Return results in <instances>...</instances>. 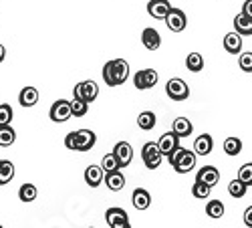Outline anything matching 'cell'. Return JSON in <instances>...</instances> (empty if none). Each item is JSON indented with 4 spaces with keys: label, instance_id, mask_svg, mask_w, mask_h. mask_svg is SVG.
I'll return each instance as SVG.
<instances>
[{
    "label": "cell",
    "instance_id": "3",
    "mask_svg": "<svg viewBox=\"0 0 252 228\" xmlns=\"http://www.w3.org/2000/svg\"><path fill=\"white\" fill-rule=\"evenodd\" d=\"M165 93L172 101H186L190 97V87H188V83L184 79L174 77L165 83Z\"/></svg>",
    "mask_w": 252,
    "mask_h": 228
},
{
    "label": "cell",
    "instance_id": "13",
    "mask_svg": "<svg viewBox=\"0 0 252 228\" xmlns=\"http://www.w3.org/2000/svg\"><path fill=\"white\" fill-rule=\"evenodd\" d=\"M196 180H200V182H204V184L214 188V186L220 182V172L214 168V165H202V168L196 172Z\"/></svg>",
    "mask_w": 252,
    "mask_h": 228
},
{
    "label": "cell",
    "instance_id": "21",
    "mask_svg": "<svg viewBox=\"0 0 252 228\" xmlns=\"http://www.w3.org/2000/svg\"><path fill=\"white\" fill-rule=\"evenodd\" d=\"M105 184H107V188L111 192H119V190H123V186H125V176L119 170L105 172Z\"/></svg>",
    "mask_w": 252,
    "mask_h": 228
},
{
    "label": "cell",
    "instance_id": "38",
    "mask_svg": "<svg viewBox=\"0 0 252 228\" xmlns=\"http://www.w3.org/2000/svg\"><path fill=\"white\" fill-rule=\"evenodd\" d=\"M65 148H67V150L77 152V131L67 133V137H65Z\"/></svg>",
    "mask_w": 252,
    "mask_h": 228
},
{
    "label": "cell",
    "instance_id": "7",
    "mask_svg": "<svg viewBox=\"0 0 252 228\" xmlns=\"http://www.w3.org/2000/svg\"><path fill=\"white\" fill-rule=\"evenodd\" d=\"M163 20H165V27L170 29L172 33H182L186 29V25H188V16L180 8H172Z\"/></svg>",
    "mask_w": 252,
    "mask_h": 228
},
{
    "label": "cell",
    "instance_id": "23",
    "mask_svg": "<svg viewBox=\"0 0 252 228\" xmlns=\"http://www.w3.org/2000/svg\"><path fill=\"white\" fill-rule=\"evenodd\" d=\"M18 103L23 107H32V105H36L38 103V91L34 89V87H25L23 91H20V95H18Z\"/></svg>",
    "mask_w": 252,
    "mask_h": 228
},
{
    "label": "cell",
    "instance_id": "35",
    "mask_svg": "<svg viewBox=\"0 0 252 228\" xmlns=\"http://www.w3.org/2000/svg\"><path fill=\"white\" fill-rule=\"evenodd\" d=\"M12 117H14L12 107L8 105V103H0V126H6V123H10Z\"/></svg>",
    "mask_w": 252,
    "mask_h": 228
},
{
    "label": "cell",
    "instance_id": "2",
    "mask_svg": "<svg viewBox=\"0 0 252 228\" xmlns=\"http://www.w3.org/2000/svg\"><path fill=\"white\" fill-rule=\"evenodd\" d=\"M161 152L158 148V143L156 141H148V143H143V148H141V158H143V163H145V168L148 170H158L159 165H161Z\"/></svg>",
    "mask_w": 252,
    "mask_h": 228
},
{
    "label": "cell",
    "instance_id": "37",
    "mask_svg": "<svg viewBox=\"0 0 252 228\" xmlns=\"http://www.w3.org/2000/svg\"><path fill=\"white\" fill-rule=\"evenodd\" d=\"M238 65H240V69L244 73H252V53H240Z\"/></svg>",
    "mask_w": 252,
    "mask_h": 228
},
{
    "label": "cell",
    "instance_id": "28",
    "mask_svg": "<svg viewBox=\"0 0 252 228\" xmlns=\"http://www.w3.org/2000/svg\"><path fill=\"white\" fill-rule=\"evenodd\" d=\"M186 67L192 73H200L204 69V57L200 53H190L186 57Z\"/></svg>",
    "mask_w": 252,
    "mask_h": 228
},
{
    "label": "cell",
    "instance_id": "24",
    "mask_svg": "<svg viewBox=\"0 0 252 228\" xmlns=\"http://www.w3.org/2000/svg\"><path fill=\"white\" fill-rule=\"evenodd\" d=\"M156 113L154 111H141L139 113V117H137V126H139V130H143V131H150V130H154L156 128Z\"/></svg>",
    "mask_w": 252,
    "mask_h": 228
},
{
    "label": "cell",
    "instance_id": "11",
    "mask_svg": "<svg viewBox=\"0 0 252 228\" xmlns=\"http://www.w3.org/2000/svg\"><path fill=\"white\" fill-rule=\"evenodd\" d=\"M170 10H172V4L167 0H150L148 2V12L156 20H163Z\"/></svg>",
    "mask_w": 252,
    "mask_h": 228
},
{
    "label": "cell",
    "instance_id": "26",
    "mask_svg": "<svg viewBox=\"0 0 252 228\" xmlns=\"http://www.w3.org/2000/svg\"><path fill=\"white\" fill-rule=\"evenodd\" d=\"M246 192H248V186H246L240 178H236V180H232V182L228 184V194L232 196V198H236V200H238V198H244Z\"/></svg>",
    "mask_w": 252,
    "mask_h": 228
},
{
    "label": "cell",
    "instance_id": "30",
    "mask_svg": "<svg viewBox=\"0 0 252 228\" xmlns=\"http://www.w3.org/2000/svg\"><path fill=\"white\" fill-rule=\"evenodd\" d=\"M36 186L34 184H23L20 186V190H18V198L20 202H32L36 200Z\"/></svg>",
    "mask_w": 252,
    "mask_h": 228
},
{
    "label": "cell",
    "instance_id": "32",
    "mask_svg": "<svg viewBox=\"0 0 252 228\" xmlns=\"http://www.w3.org/2000/svg\"><path fill=\"white\" fill-rule=\"evenodd\" d=\"M71 111H73L75 117H85L87 111H89V103L83 101V99H79V97H73V101H71Z\"/></svg>",
    "mask_w": 252,
    "mask_h": 228
},
{
    "label": "cell",
    "instance_id": "18",
    "mask_svg": "<svg viewBox=\"0 0 252 228\" xmlns=\"http://www.w3.org/2000/svg\"><path fill=\"white\" fill-rule=\"evenodd\" d=\"M234 31L242 36H252V16L240 12L234 16Z\"/></svg>",
    "mask_w": 252,
    "mask_h": 228
},
{
    "label": "cell",
    "instance_id": "8",
    "mask_svg": "<svg viewBox=\"0 0 252 228\" xmlns=\"http://www.w3.org/2000/svg\"><path fill=\"white\" fill-rule=\"evenodd\" d=\"M105 220H107V224L111 228H129L127 212H125L123 208H117V206H113V208H109L107 212H105Z\"/></svg>",
    "mask_w": 252,
    "mask_h": 228
},
{
    "label": "cell",
    "instance_id": "4",
    "mask_svg": "<svg viewBox=\"0 0 252 228\" xmlns=\"http://www.w3.org/2000/svg\"><path fill=\"white\" fill-rule=\"evenodd\" d=\"M73 95L83 99V101H87V103H93L99 97V85L95 81H81V83L75 85Z\"/></svg>",
    "mask_w": 252,
    "mask_h": 228
},
{
    "label": "cell",
    "instance_id": "17",
    "mask_svg": "<svg viewBox=\"0 0 252 228\" xmlns=\"http://www.w3.org/2000/svg\"><path fill=\"white\" fill-rule=\"evenodd\" d=\"M85 182L91 188H97V186H101V182H105V170L101 165H89L85 170Z\"/></svg>",
    "mask_w": 252,
    "mask_h": 228
},
{
    "label": "cell",
    "instance_id": "5",
    "mask_svg": "<svg viewBox=\"0 0 252 228\" xmlns=\"http://www.w3.org/2000/svg\"><path fill=\"white\" fill-rule=\"evenodd\" d=\"M156 83H158V71L156 69H141V71H137L133 75V85L139 91L156 87Z\"/></svg>",
    "mask_w": 252,
    "mask_h": 228
},
{
    "label": "cell",
    "instance_id": "29",
    "mask_svg": "<svg viewBox=\"0 0 252 228\" xmlns=\"http://www.w3.org/2000/svg\"><path fill=\"white\" fill-rule=\"evenodd\" d=\"M222 148L228 156H238L242 152V139L240 137H226L224 143H222Z\"/></svg>",
    "mask_w": 252,
    "mask_h": 228
},
{
    "label": "cell",
    "instance_id": "1",
    "mask_svg": "<svg viewBox=\"0 0 252 228\" xmlns=\"http://www.w3.org/2000/svg\"><path fill=\"white\" fill-rule=\"evenodd\" d=\"M127 79H129V63L125 59H113V61H107V63H105L103 81L107 83L109 87L123 85Z\"/></svg>",
    "mask_w": 252,
    "mask_h": 228
},
{
    "label": "cell",
    "instance_id": "27",
    "mask_svg": "<svg viewBox=\"0 0 252 228\" xmlns=\"http://www.w3.org/2000/svg\"><path fill=\"white\" fill-rule=\"evenodd\" d=\"M12 178H14V163L8 160H2L0 162V186L12 182Z\"/></svg>",
    "mask_w": 252,
    "mask_h": 228
},
{
    "label": "cell",
    "instance_id": "20",
    "mask_svg": "<svg viewBox=\"0 0 252 228\" xmlns=\"http://www.w3.org/2000/svg\"><path fill=\"white\" fill-rule=\"evenodd\" d=\"M131 204L135 206L137 210H148L150 208V204H152V196L148 190H143V188H135L133 194H131Z\"/></svg>",
    "mask_w": 252,
    "mask_h": 228
},
{
    "label": "cell",
    "instance_id": "25",
    "mask_svg": "<svg viewBox=\"0 0 252 228\" xmlns=\"http://www.w3.org/2000/svg\"><path fill=\"white\" fill-rule=\"evenodd\" d=\"M16 141V131L10 128V123L0 126V148H8Z\"/></svg>",
    "mask_w": 252,
    "mask_h": 228
},
{
    "label": "cell",
    "instance_id": "12",
    "mask_svg": "<svg viewBox=\"0 0 252 228\" xmlns=\"http://www.w3.org/2000/svg\"><path fill=\"white\" fill-rule=\"evenodd\" d=\"M178 146H180V135H176L174 131H167V133H163V135L158 139V148H159V152H161L163 156L172 154Z\"/></svg>",
    "mask_w": 252,
    "mask_h": 228
},
{
    "label": "cell",
    "instance_id": "6",
    "mask_svg": "<svg viewBox=\"0 0 252 228\" xmlns=\"http://www.w3.org/2000/svg\"><path fill=\"white\" fill-rule=\"evenodd\" d=\"M71 115H73V111H71V101H67V99H59V101H55V103H53V107H51V111H49V117H51L55 123L67 121Z\"/></svg>",
    "mask_w": 252,
    "mask_h": 228
},
{
    "label": "cell",
    "instance_id": "36",
    "mask_svg": "<svg viewBox=\"0 0 252 228\" xmlns=\"http://www.w3.org/2000/svg\"><path fill=\"white\" fill-rule=\"evenodd\" d=\"M238 178L248 186V188H250V186H252V162H248V163H244L242 165V168L238 170Z\"/></svg>",
    "mask_w": 252,
    "mask_h": 228
},
{
    "label": "cell",
    "instance_id": "19",
    "mask_svg": "<svg viewBox=\"0 0 252 228\" xmlns=\"http://www.w3.org/2000/svg\"><path fill=\"white\" fill-rule=\"evenodd\" d=\"M212 148H214V139H212V135H210V133H202V135H198V139L194 141V152H196V156H208L210 152H212Z\"/></svg>",
    "mask_w": 252,
    "mask_h": 228
},
{
    "label": "cell",
    "instance_id": "31",
    "mask_svg": "<svg viewBox=\"0 0 252 228\" xmlns=\"http://www.w3.org/2000/svg\"><path fill=\"white\" fill-rule=\"evenodd\" d=\"M206 214L210 216V218H222L224 216V204L220 202V200H210L208 204H206Z\"/></svg>",
    "mask_w": 252,
    "mask_h": 228
},
{
    "label": "cell",
    "instance_id": "9",
    "mask_svg": "<svg viewBox=\"0 0 252 228\" xmlns=\"http://www.w3.org/2000/svg\"><path fill=\"white\" fill-rule=\"evenodd\" d=\"M172 168L178 172V174H188L196 168V152H190V150H184V154L178 158V162L172 165Z\"/></svg>",
    "mask_w": 252,
    "mask_h": 228
},
{
    "label": "cell",
    "instance_id": "15",
    "mask_svg": "<svg viewBox=\"0 0 252 228\" xmlns=\"http://www.w3.org/2000/svg\"><path fill=\"white\" fill-rule=\"evenodd\" d=\"M242 34H238L236 31H232V33H228L226 36H224V49H226V53H230V55H240L242 53Z\"/></svg>",
    "mask_w": 252,
    "mask_h": 228
},
{
    "label": "cell",
    "instance_id": "33",
    "mask_svg": "<svg viewBox=\"0 0 252 228\" xmlns=\"http://www.w3.org/2000/svg\"><path fill=\"white\" fill-rule=\"evenodd\" d=\"M210 192H212V186H208V184H204V182H200V180L194 182V186H192V196H194V198L204 200V198L210 196Z\"/></svg>",
    "mask_w": 252,
    "mask_h": 228
},
{
    "label": "cell",
    "instance_id": "34",
    "mask_svg": "<svg viewBox=\"0 0 252 228\" xmlns=\"http://www.w3.org/2000/svg\"><path fill=\"white\" fill-rule=\"evenodd\" d=\"M101 168H103L105 172H113V170H121V163H119L117 156L111 152V154H107V156H103V160H101Z\"/></svg>",
    "mask_w": 252,
    "mask_h": 228
},
{
    "label": "cell",
    "instance_id": "10",
    "mask_svg": "<svg viewBox=\"0 0 252 228\" xmlns=\"http://www.w3.org/2000/svg\"><path fill=\"white\" fill-rule=\"evenodd\" d=\"M113 154L117 156V160H119V163H121V168H127V165L131 163V160H133V148H131V143H127V141H119V143H115Z\"/></svg>",
    "mask_w": 252,
    "mask_h": 228
},
{
    "label": "cell",
    "instance_id": "39",
    "mask_svg": "<svg viewBox=\"0 0 252 228\" xmlns=\"http://www.w3.org/2000/svg\"><path fill=\"white\" fill-rule=\"evenodd\" d=\"M244 224L248 228H252V206H248V208L244 210Z\"/></svg>",
    "mask_w": 252,
    "mask_h": 228
},
{
    "label": "cell",
    "instance_id": "16",
    "mask_svg": "<svg viewBox=\"0 0 252 228\" xmlns=\"http://www.w3.org/2000/svg\"><path fill=\"white\" fill-rule=\"evenodd\" d=\"M141 43L148 51H158L159 45H161V36L156 29H143L141 33Z\"/></svg>",
    "mask_w": 252,
    "mask_h": 228
},
{
    "label": "cell",
    "instance_id": "42",
    "mask_svg": "<svg viewBox=\"0 0 252 228\" xmlns=\"http://www.w3.org/2000/svg\"><path fill=\"white\" fill-rule=\"evenodd\" d=\"M0 162H2V160H0Z\"/></svg>",
    "mask_w": 252,
    "mask_h": 228
},
{
    "label": "cell",
    "instance_id": "40",
    "mask_svg": "<svg viewBox=\"0 0 252 228\" xmlns=\"http://www.w3.org/2000/svg\"><path fill=\"white\" fill-rule=\"evenodd\" d=\"M242 12L248 14V16H252V0H246L244 6H242Z\"/></svg>",
    "mask_w": 252,
    "mask_h": 228
},
{
    "label": "cell",
    "instance_id": "22",
    "mask_svg": "<svg viewBox=\"0 0 252 228\" xmlns=\"http://www.w3.org/2000/svg\"><path fill=\"white\" fill-rule=\"evenodd\" d=\"M172 131L176 135H180V137H188V135H192V131H194V123L188 117H178L174 121V126H172Z\"/></svg>",
    "mask_w": 252,
    "mask_h": 228
},
{
    "label": "cell",
    "instance_id": "41",
    "mask_svg": "<svg viewBox=\"0 0 252 228\" xmlns=\"http://www.w3.org/2000/svg\"><path fill=\"white\" fill-rule=\"evenodd\" d=\"M4 57H6V49H4V45H0V63L4 61Z\"/></svg>",
    "mask_w": 252,
    "mask_h": 228
},
{
    "label": "cell",
    "instance_id": "14",
    "mask_svg": "<svg viewBox=\"0 0 252 228\" xmlns=\"http://www.w3.org/2000/svg\"><path fill=\"white\" fill-rule=\"evenodd\" d=\"M97 141V135L91 130H79L77 131V152H89Z\"/></svg>",
    "mask_w": 252,
    "mask_h": 228
}]
</instances>
